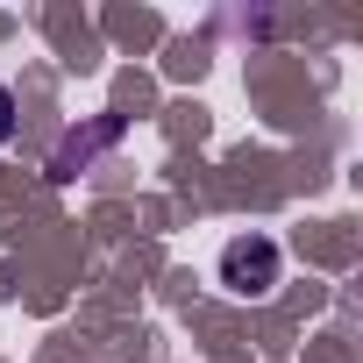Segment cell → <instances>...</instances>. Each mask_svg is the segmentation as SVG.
I'll use <instances>...</instances> for the list:
<instances>
[{"label":"cell","instance_id":"1","mask_svg":"<svg viewBox=\"0 0 363 363\" xmlns=\"http://www.w3.org/2000/svg\"><path fill=\"white\" fill-rule=\"evenodd\" d=\"M221 285L242 292V299H264V292L278 285V242H271V235L228 242V250H221Z\"/></svg>","mask_w":363,"mask_h":363},{"label":"cell","instance_id":"2","mask_svg":"<svg viewBox=\"0 0 363 363\" xmlns=\"http://www.w3.org/2000/svg\"><path fill=\"white\" fill-rule=\"evenodd\" d=\"M8 135H15V93L0 86V143H8Z\"/></svg>","mask_w":363,"mask_h":363}]
</instances>
